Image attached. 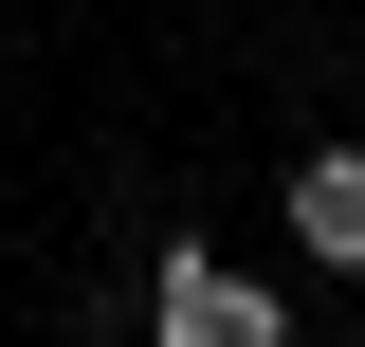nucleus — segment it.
Instances as JSON below:
<instances>
[{"label": "nucleus", "mask_w": 365, "mask_h": 347, "mask_svg": "<svg viewBox=\"0 0 365 347\" xmlns=\"http://www.w3.org/2000/svg\"><path fill=\"white\" fill-rule=\"evenodd\" d=\"M146 347H292V293H274V274H237V256H201V238H182V256L146 274Z\"/></svg>", "instance_id": "f257e3e1"}, {"label": "nucleus", "mask_w": 365, "mask_h": 347, "mask_svg": "<svg viewBox=\"0 0 365 347\" xmlns=\"http://www.w3.org/2000/svg\"><path fill=\"white\" fill-rule=\"evenodd\" d=\"M292 256L365 274V146H311V165H292Z\"/></svg>", "instance_id": "f03ea898"}]
</instances>
